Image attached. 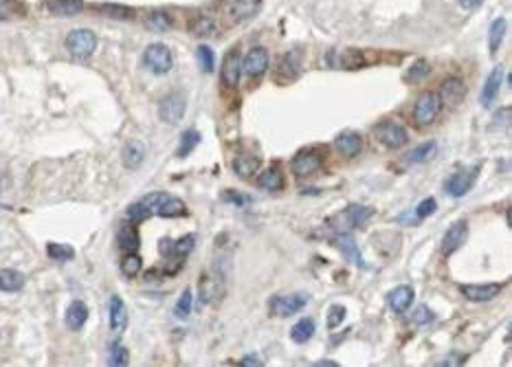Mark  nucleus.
Returning a JSON list of instances; mask_svg holds the SVG:
<instances>
[{"mask_svg": "<svg viewBox=\"0 0 512 367\" xmlns=\"http://www.w3.org/2000/svg\"><path fill=\"white\" fill-rule=\"evenodd\" d=\"M477 172H480L477 168H464V170L455 172V174L446 181V185H444L446 194H449L451 198H462V196H466V194L471 192V187L475 185V179H477Z\"/></svg>", "mask_w": 512, "mask_h": 367, "instance_id": "obj_8", "label": "nucleus"}, {"mask_svg": "<svg viewBox=\"0 0 512 367\" xmlns=\"http://www.w3.org/2000/svg\"><path fill=\"white\" fill-rule=\"evenodd\" d=\"M126 216H128V220H132L135 224H139V222H146L152 214L141 203H135V205L128 207V214Z\"/></svg>", "mask_w": 512, "mask_h": 367, "instance_id": "obj_47", "label": "nucleus"}, {"mask_svg": "<svg viewBox=\"0 0 512 367\" xmlns=\"http://www.w3.org/2000/svg\"><path fill=\"white\" fill-rule=\"evenodd\" d=\"M97 49V35L90 29H75L66 35V51L75 60H86Z\"/></svg>", "mask_w": 512, "mask_h": 367, "instance_id": "obj_4", "label": "nucleus"}, {"mask_svg": "<svg viewBox=\"0 0 512 367\" xmlns=\"http://www.w3.org/2000/svg\"><path fill=\"white\" fill-rule=\"evenodd\" d=\"M321 165H324V157L317 150H302L299 154H295V159L291 161V170L297 179H306V176H313Z\"/></svg>", "mask_w": 512, "mask_h": 367, "instance_id": "obj_7", "label": "nucleus"}, {"mask_svg": "<svg viewBox=\"0 0 512 367\" xmlns=\"http://www.w3.org/2000/svg\"><path fill=\"white\" fill-rule=\"evenodd\" d=\"M216 31H218V22L213 16H198L192 22V33L196 38H211Z\"/></svg>", "mask_w": 512, "mask_h": 367, "instance_id": "obj_31", "label": "nucleus"}, {"mask_svg": "<svg viewBox=\"0 0 512 367\" xmlns=\"http://www.w3.org/2000/svg\"><path fill=\"white\" fill-rule=\"evenodd\" d=\"M411 321H413L415 326H426V324L435 321V313L431 310V308L420 306V308H415V310H413V315H411Z\"/></svg>", "mask_w": 512, "mask_h": 367, "instance_id": "obj_45", "label": "nucleus"}, {"mask_svg": "<svg viewBox=\"0 0 512 367\" xmlns=\"http://www.w3.org/2000/svg\"><path fill=\"white\" fill-rule=\"evenodd\" d=\"M240 75H242V57L237 51H231L224 57V64H222V81L229 88H235L237 81H240Z\"/></svg>", "mask_w": 512, "mask_h": 367, "instance_id": "obj_17", "label": "nucleus"}, {"mask_svg": "<svg viewBox=\"0 0 512 367\" xmlns=\"http://www.w3.org/2000/svg\"><path fill=\"white\" fill-rule=\"evenodd\" d=\"M437 209V205H435V200L433 198H424L422 203L415 207V220H424V218H429V216H433V211Z\"/></svg>", "mask_w": 512, "mask_h": 367, "instance_id": "obj_48", "label": "nucleus"}, {"mask_svg": "<svg viewBox=\"0 0 512 367\" xmlns=\"http://www.w3.org/2000/svg\"><path fill=\"white\" fill-rule=\"evenodd\" d=\"M146 25L154 31H168L174 27V18L165 11H152V14L146 18Z\"/></svg>", "mask_w": 512, "mask_h": 367, "instance_id": "obj_35", "label": "nucleus"}, {"mask_svg": "<svg viewBox=\"0 0 512 367\" xmlns=\"http://www.w3.org/2000/svg\"><path fill=\"white\" fill-rule=\"evenodd\" d=\"M440 101H442V106H457L464 101V97H466V86H464V81L460 77H449L442 81V86H440V92H437Z\"/></svg>", "mask_w": 512, "mask_h": 367, "instance_id": "obj_14", "label": "nucleus"}, {"mask_svg": "<svg viewBox=\"0 0 512 367\" xmlns=\"http://www.w3.org/2000/svg\"><path fill=\"white\" fill-rule=\"evenodd\" d=\"M457 3H460V7H462V9H466V11H475V9H480V7H482L484 0H457Z\"/></svg>", "mask_w": 512, "mask_h": 367, "instance_id": "obj_50", "label": "nucleus"}, {"mask_svg": "<svg viewBox=\"0 0 512 367\" xmlns=\"http://www.w3.org/2000/svg\"><path fill=\"white\" fill-rule=\"evenodd\" d=\"M345 315H348V310H345V306H341V304L332 306V308H330V313H328V328H330V330L339 328V326L343 324Z\"/></svg>", "mask_w": 512, "mask_h": 367, "instance_id": "obj_46", "label": "nucleus"}, {"mask_svg": "<svg viewBox=\"0 0 512 367\" xmlns=\"http://www.w3.org/2000/svg\"><path fill=\"white\" fill-rule=\"evenodd\" d=\"M108 315H110V330L115 335L124 333L128 328V310H126V304L112 295L110 297V306H108Z\"/></svg>", "mask_w": 512, "mask_h": 367, "instance_id": "obj_19", "label": "nucleus"}, {"mask_svg": "<svg viewBox=\"0 0 512 367\" xmlns=\"http://www.w3.org/2000/svg\"><path fill=\"white\" fill-rule=\"evenodd\" d=\"M88 321V308L84 301H70L66 308V326L70 330H81Z\"/></svg>", "mask_w": 512, "mask_h": 367, "instance_id": "obj_25", "label": "nucleus"}, {"mask_svg": "<svg viewBox=\"0 0 512 367\" xmlns=\"http://www.w3.org/2000/svg\"><path fill=\"white\" fill-rule=\"evenodd\" d=\"M315 335V321L313 319H299V324H295L291 330V339L295 343H308Z\"/></svg>", "mask_w": 512, "mask_h": 367, "instance_id": "obj_33", "label": "nucleus"}, {"mask_svg": "<svg viewBox=\"0 0 512 367\" xmlns=\"http://www.w3.org/2000/svg\"><path fill=\"white\" fill-rule=\"evenodd\" d=\"M196 60H198V64L202 68V73H211V70H213V51L209 49V46H205V44L198 46V49H196Z\"/></svg>", "mask_w": 512, "mask_h": 367, "instance_id": "obj_42", "label": "nucleus"}, {"mask_svg": "<svg viewBox=\"0 0 512 367\" xmlns=\"http://www.w3.org/2000/svg\"><path fill=\"white\" fill-rule=\"evenodd\" d=\"M387 304L396 315H404L413 304V288L411 286H398L387 295Z\"/></svg>", "mask_w": 512, "mask_h": 367, "instance_id": "obj_18", "label": "nucleus"}, {"mask_svg": "<svg viewBox=\"0 0 512 367\" xmlns=\"http://www.w3.org/2000/svg\"><path fill=\"white\" fill-rule=\"evenodd\" d=\"M506 29H508L506 18H497L491 25V31H488V49H491V53H497V49L502 46Z\"/></svg>", "mask_w": 512, "mask_h": 367, "instance_id": "obj_32", "label": "nucleus"}, {"mask_svg": "<svg viewBox=\"0 0 512 367\" xmlns=\"http://www.w3.org/2000/svg\"><path fill=\"white\" fill-rule=\"evenodd\" d=\"M469 361V354H449L446 359H442L437 365H444V367H451V365H464Z\"/></svg>", "mask_w": 512, "mask_h": 367, "instance_id": "obj_49", "label": "nucleus"}, {"mask_svg": "<svg viewBox=\"0 0 512 367\" xmlns=\"http://www.w3.org/2000/svg\"><path fill=\"white\" fill-rule=\"evenodd\" d=\"M46 255H49L53 262L64 264V262H70V259L75 257V251H73V246H68V244L49 242L46 244Z\"/></svg>", "mask_w": 512, "mask_h": 367, "instance_id": "obj_34", "label": "nucleus"}, {"mask_svg": "<svg viewBox=\"0 0 512 367\" xmlns=\"http://www.w3.org/2000/svg\"><path fill=\"white\" fill-rule=\"evenodd\" d=\"M426 75H429V64L424 60H418V62H415L407 70V73H404V81H409V84H415V81H420Z\"/></svg>", "mask_w": 512, "mask_h": 367, "instance_id": "obj_43", "label": "nucleus"}, {"mask_svg": "<svg viewBox=\"0 0 512 367\" xmlns=\"http://www.w3.org/2000/svg\"><path fill=\"white\" fill-rule=\"evenodd\" d=\"M259 170V161L255 157H246V154H240V157L233 159V172L240 176V179H248V176L257 174Z\"/></svg>", "mask_w": 512, "mask_h": 367, "instance_id": "obj_30", "label": "nucleus"}, {"mask_svg": "<svg viewBox=\"0 0 512 367\" xmlns=\"http://www.w3.org/2000/svg\"><path fill=\"white\" fill-rule=\"evenodd\" d=\"M268 51L264 49V46H251V49L246 51L244 60H242V73H246L248 77H262L266 73L268 68Z\"/></svg>", "mask_w": 512, "mask_h": 367, "instance_id": "obj_9", "label": "nucleus"}, {"mask_svg": "<svg viewBox=\"0 0 512 367\" xmlns=\"http://www.w3.org/2000/svg\"><path fill=\"white\" fill-rule=\"evenodd\" d=\"M302 73V51H288L282 55V60L277 64V81H282V84H291V81H295L297 77H299Z\"/></svg>", "mask_w": 512, "mask_h": 367, "instance_id": "obj_12", "label": "nucleus"}, {"mask_svg": "<svg viewBox=\"0 0 512 367\" xmlns=\"http://www.w3.org/2000/svg\"><path fill=\"white\" fill-rule=\"evenodd\" d=\"M306 304H308L306 295H277V297L270 299L268 310L273 317H291L295 313H299Z\"/></svg>", "mask_w": 512, "mask_h": 367, "instance_id": "obj_10", "label": "nucleus"}, {"mask_svg": "<svg viewBox=\"0 0 512 367\" xmlns=\"http://www.w3.org/2000/svg\"><path fill=\"white\" fill-rule=\"evenodd\" d=\"M108 363H110V365H117V367H124V365H128V363H130V354H128V350H126V348H124L119 341L110 343Z\"/></svg>", "mask_w": 512, "mask_h": 367, "instance_id": "obj_39", "label": "nucleus"}, {"mask_svg": "<svg viewBox=\"0 0 512 367\" xmlns=\"http://www.w3.org/2000/svg\"><path fill=\"white\" fill-rule=\"evenodd\" d=\"M460 290L464 295V299H469L473 304H486L493 301L504 290V284H464Z\"/></svg>", "mask_w": 512, "mask_h": 367, "instance_id": "obj_11", "label": "nucleus"}, {"mask_svg": "<svg viewBox=\"0 0 512 367\" xmlns=\"http://www.w3.org/2000/svg\"><path fill=\"white\" fill-rule=\"evenodd\" d=\"M46 9L51 11L53 16H62V18H70L84 11V3L81 0H46Z\"/></svg>", "mask_w": 512, "mask_h": 367, "instance_id": "obj_23", "label": "nucleus"}, {"mask_svg": "<svg viewBox=\"0 0 512 367\" xmlns=\"http://www.w3.org/2000/svg\"><path fill=\"white\" fill-rule=\"evenodd\" d=\"M198 141H200V135L196 132V130H187V132H183V137H181V146H178V150H176V157L185 159L187 154H192L194 148L198 146Z\"/></svg>", "mask_w": 512, "mask_h": 367, "instance_id": "obj_38", "label": "nucleus"}, {"mask_svg": "<svg viewBox=\"0 0 512 367\" xmlns=\"http://www.w3.org/2000/svg\"><path fill=\"white\" fill-rule=\"evenodd\" d=\"M224 198L231 200V203H237V205H244V203H248V198L237 196V192H227V196H224Z\"/></svg>", "mask_w": 512, "mask_h": 367, "instance_id": "obj_51", "label": "nucleus"}, {"mask_svg": "<svg viewBox=\"0 0 512 367\" xmlns=\"http://www.w3.org/2000/svg\"><path fill=\"white\" fill-rule=\"evenodd\" d=\"M372 214L374 211L365 205H350V207H345L341 214L332 216L328 220V224L335 233H350L356 227H363V224L372 218Z\"/></svg>", "mask_w": 512, "mask_h": 367, "instance_id": "obj_1", "label": "nucleus"}, {"mask_svg": "<svg viewBox=\"0 0 512 367\" xmlns=\"http://www.w3.org/2000/svg\"><path fill=\"white\" fill-rule=\"evenodd\" d=\"M335 148H337V152L341 154V157L354 159V157H359L361 150H363V139H361L359 132H352V130H348V132H341L335 139Z\"/></svg>", "mask_w": 512, "mask_h": 367, "instance_id": "obj_16", "label": "nucleus"}, {"mask_svg": "<svg viewBox=\"0 0 512 367\" xmlns=\"http://www.w3.org/2000/svg\"><path fill=\"white\" fill-rule=\"evenodd\" d=\"M367 62H370V57L365 55V51H345V53H339L337 68L356 70V68H363Z\"/></svg>", "mask_w": 512, "mask_h": 367, "instance_id": "obj_29", "label": "nucleus"}, {"mask_svg": "<svg viewBox=\"0 0 512 367\" xmlns=\"http://www.w3.org/2000/svg\"><path fill=\"white\" fill-rule=\"evenodd\" d=\"M121 157H124V165L128 170H137L143 163V159H146V146H143L141 141H128V143L124 146Z\"/></svg>", "mask_w": 512, "mask_h": 367, "instance_id": "obj_24", "label": "nucleus"}, {"mask_svg": "<svg viewBox=\"0 0 512 367\" xmlns=\"http://www.w3.org/2000/svg\"><path fill=\"white\" fill-rule=\"evenodd\" d=\"M259 5H262V0H231L227 5V14L237 22L248 20L259 11Z\"/></svg>", "mask_w": 512, "mask_h": 367, "instance_id": "obj_20", "label": "nucleus"}, {"mask_svg": "<svg viewBox=\"0 0 512 367\" xmlns=\"http://www.w3.org/2000/svg\"><path fill=\"white\" fill-rule=\"evenodd\" d=\"M95 9H97L99 14L112 18V20H130L132 18V9L124 7V5H95Z\"/></svg>", "mask_w": 512, "mask_h": 367, "instance_id": "obj_37", "label": "nucleus"}, {"mask_svg": "<svg viewBox=\"0 0 512 367\" xmlns=\"http://www.w3.org/2000/svg\"><path fill=\"white\" fill-rule=\"evenodd\" d=\"M317 365H337L335 361H319Z\"/></svg>", "mask_w": 512, "mask_h": 367, "instance_id": "obj_53", "label": "nucleus"}, {"mask_svg": "<svg viewBox=\"0 0 512 367\" xmlns=\"http://www.w3.org/2000/svg\"><path fill=\"white\" fill-rule=\"evenodd\" d=\"M257 185L262 189H266V192H279L284 187V172L277 165H270L264 172H259L257 176Z\"/></svg>", "mask_w": 512, "mask_h": 367, "instance_id": "obj_22", "label": "nucleus"}, {"mask_svg": "<svg viewBox=\"0 0 512 367\" xmlns=\"http://www.w3.org/2000/svg\"><path fill=\"white\" fill-rule=\"evenodd\" d=\"M187 108V99L183 92H170L159 101V117L165 123H178L183 119Z\"/></svg>", "mask_w": 512, "mask_h": 367, "instance_id": "obj_6", "label": "nucleus"}, {"mask_svg": "<svg viewBox=\"0 0 512 367\" xmlns=\"http://www.w3.org/2000/svg\"><path fill=\"white\" fill-rule=\"evenodd\" d=\"M240 365H244V367H259V365H262V361H259V359H255V357H244V359L240 361Z\"/></svg>", "mask_w": 512, "mask_h": 367, "instance_id": "obj_52", "label": "nucleus"}, {"mask_svg": "<svg viewBox=\"0 0 512 367\" xmlns=\"http://www.w3.org/2000/svg\"><path fill=\"white\" fill-rule=\"evenodd\" d=\"M141 268H143V262H141V257H139L137 253H128V255L124 257V262H121V273H124L126 277H137V275L141 273Z\"/></svg>", "mask_w": 512, "mask_h": 367, "instance_id": "obj_40", "label": "nucleus"}, {"mask_svg": "<svg viewBox=\"0 0 512 367\" xmlns=\"http://www.w3.org/2000/svg\"><path fill=\"white\" fill-rule=\"evenodd\" d=\"M440 110H442V101H440L437 92L424 90L420 97L415 99V103H413L411 119H413V123L418 126V128H426V126H431L437 119Z\"/></svg>", "mask_w": 512, "mask_h": 367, "instance_id": "obj_2", "label": "nucleus"}, {"mask_svg": "<svg viewBox=\"0 0 512 367\" xmlns=\"http://www.w3.org/2000/svg\"><path fill=\"white\" fill-rule=\"evenodd\" d=\"M119 244H121V248H126L128 253H137V248L141 244L137 229L135 227H128V224H126V227L119 231Z\"/></svg>", "mask_w": 512, "mask_h": 367, "instance_id": "obj_36", "label": "nucleus"}, {"mask_svg": "<svg viewBox=\"0 0 512 367\" xmlns=\"http://www.w3.org/2000/svg\"><path fill=\"white\" fill-rule=\"evenodd\" d=\"M192 306H194V299H192V290H189V288H185V290H183V295H181V299L176 301L174 315H176L178 319H187V317H189V313H192Z\"/></svg>", "mask_w": 512, "mask_h": 367, "instance_id": "obj_41", "label": "nucleus"}, {"mask_svg": "<svg viewBox=\"0 0 512 367\" xmlns=\"http://www.w3.org/2000/svg\"><path fill=\"white\" fill-rule=\"evenodd\" d=\"M502 79H504V68L497 66L491 75H488L486 84H484V90H482V103L486 106V108H491L493 101L497 99L499 95V88H502Z\"/></svg>", "mask_w": 512, "mask_h": 367, "instance_id": "obj_21", "label": "nucleus"}, {"mask_svg": "<svg viewBox=\"0 0 512 367\" xmlns=\"http://www.w3.org/2000/svg\"><path fill=\"white\" fill-rule=\"evenodd\" d=\"M437 154V143L435 141H424L422 146L413 148L411 152H407V157H404V163L407 165H418V163H426L431 161Z\"/></svg>", "mask_w": 512, "mask_h": 367, "instance_id": "obj_26", "label": "nucleus"}, {"mask_svg": "<svg viewBox=\"0 0 512 367\" xmlns=\"http://www.w3.org/2000/svg\"><path fill=\"white\" fill-rule=\"evenodd\" d=\"M25 286V275L18 273L14 268H3L0 270V290L3 292H18Z\"/></svg>", "mask_w": 512, "mask_h": 367, "instance_id": "obj_28", "label": "nucleus"}, {"mask_svg": "<svg viewBox=\"0 0 512 367\" xmlns=\"http://www.w3.org/2000/svg\"><path fill=\"white\" fill-rule=\"evenodd\" d=\"M157 216H161V218H181V216H187V205L183 203L181 198L165 196L161 207H159V211H157Z\"/></svg>", "mask_w": 512, "mask_h": 367, "instance_id": "obj_27", "label": "nucleus"}, {"mask_svg": "<svg viewBox=\"0 0 512 367\" xmlns=\"http://www.w3.org/2000/svg\"><path fill=\"white\" fill-rule=\"evenodd\" d=\"M194 244H196L194 235H183L181 240H176V242H174V257H185V255H189V253L194 251Z\"/></svg>", "mask_w": 512, "mask_h": 367, "instance_id": "obj_44", "label": "nucleus"}, {"mask_svg": "<svg viewBox=\"0 0 512 367\" xmlns=\"http://www.w3.org/2000/svg\"><path fill=\"white\" fill-rule=\"evenodd\" d=\"M466 238H469V222L466 220H457L455 224H451L444 233V238H442V255L444 257L453 255L457 248L466 242Z\"/></svg>", "mask_w": 512, "mask_h": 367, "instance_id": "obj_13", "label": "nucleus"}, {"mask_svg": "<svg viewBox=\"0 0 512 367\" xmlns=\"http://www.w3.org/2000/svg\"><path fill=\"white\" fill-rule=\"evenodd\" d=\"M374 139L387 150H400L407 146L409 135L398 121H380L374 128Z\"/></svg>", "mask_w": 512, "mask_h": 367, "instance_id": "obj_5", "label": "nucleus"}, {"mask_svg": "<svg viewBox=\"0 0 512 367\" xmlns=\"http://www.w3.org/2000/svg\"><path fill=\"white\" fill-rule=\"evenodd\" d=\"M332 242H335V246L343 253V257L348 259V262L356 264L359 268H365V259H363V255L359 251V244L354 242V238L350 233H335Z\"/></svg>", "mask_w": 512, "mask_h": 367, "instance_id": "obj_15", "label": "nucleus"}, {"mask_svg": "<svg viewBox=\"0 0 512 367\" xmlns=\"http://www.w3.org/2000/svg\"><path fill=\"white\" fill-rule=\"evenodd\" d=\"M143 66H146L150 73L154 75H165L170 73L174 66V55L170 51V46H165L161 42L150 44L146 51H143Z\"/></svg>", "mask_w": 512, "mask_h": 367, "instance_id": "obj_3", "label": "nucleus"}]
</instances>
